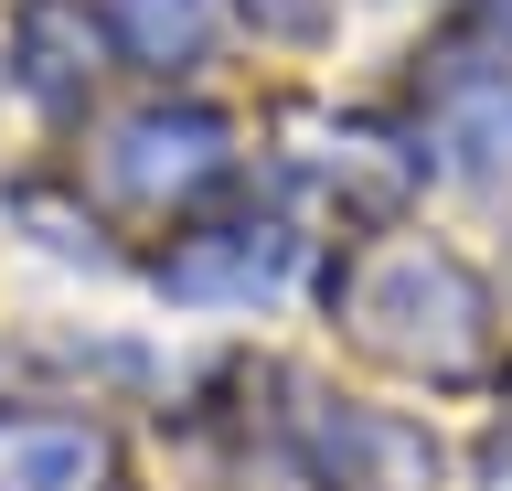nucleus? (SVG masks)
<instances>
[{
	"instance_id": "obj_4",
	"label": "nucleus",
	"mask_w": 512,
	"mask_h": 491,
	"mask_svg": "<svg viewBox=\"0 0 512 491\" xmlns=\"http://www.w3.org/2000/svg\"><path fill=\"white\" fill-rule=\"evenodd\" d=\"M171 278H182V289H278V278H288V235L256 225V246H235V257L192 246V257H171Z\"/></svg>"
},
{
	"instance_id": "obj_3",
	"label": "nucleus",
	"mask_w": 512,
	"mask_h": 491,
	"mask_svg": "<svg viewBox=\"0 0 512 491\" xmlns=\"http://www.w3.org/2000/svg\"><path fill=\"white\" fill-rule=\"evenodd\" d=\"M118 43L139 65H192L214 43V0H118Z\"/></svg>"
},
{
	"instance_id": "obj_2",
	"label": "nucleus",
	"mask_w": 512,
	"mask_h": 491,
	"mask_svg": "<svg viewBox=\"0 0 512 491\" xmlns=\"http://www.w3.org/2000/svg\"><path fill=\"white\" fill-rule=\"evenodd\" d=\"M118 171H128V193L214 182V171H224V129H214V118H139V129L118 139Z\"/></svg>"
},
{
	"instance_id": "obj_1",
	"label": "nucleus",
	"mask_w": 512,
	"mask_h": 491,
	"mask_svg": "<svg viewBox=\"0 0 512 491\" xmlns=\"http://www.w3.org/2000/svg\"><path fill=\"white\" fill-rule=\"evenodd\" d=\"M0 491H107V438L86 417H11L0 427Z\"/></svg>"
}]
</instances>
